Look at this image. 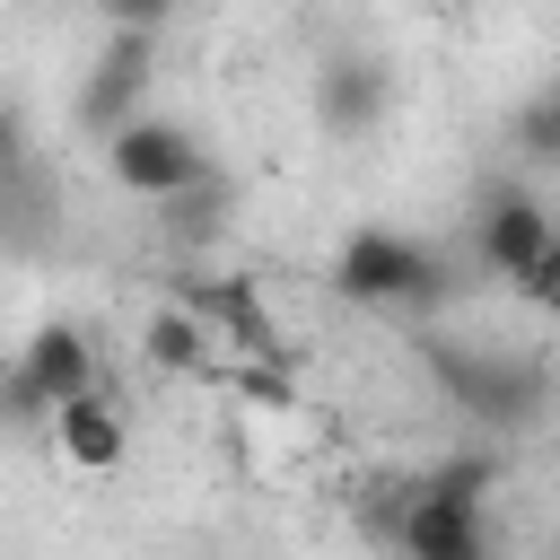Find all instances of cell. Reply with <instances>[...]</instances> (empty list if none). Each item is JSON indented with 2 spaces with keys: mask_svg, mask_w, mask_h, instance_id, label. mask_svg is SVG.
<instances>
[{
  "mask_svg": "<svg viewBox=\"0 0 560 560\" xmlns=\"http://www.w3.org/2000/svg\"><path fill=\"white\" fill-rule=\"evenodd\" d=\"M105 175H114L122 192H140V201H184L192 184H210V158H201V140H192L184 122L140 114V122H122V131L105 140Z\"/></svg>",
  "mask_w": 560,
  "mask_h": 560,
  "instance_id": "4",
  "label": "cell"
},
{
  "mask_svg": "<svg viewBox=\"0 0 560 560\" xmlns=\"http://www.w3.org/2000/svg\"><path fill=\"white\" fill-rule=\"evenodd\" d=\"M149 79H158V35H105L96 70L79 79V122H88L96 140H114L122 122H140Z\"/></svg>",
  "mask_w": 560,
  "mask_h": 560,
  "instance_id": "6",
  "label": "cell"
},
{
  "mask_svg": "<svg viewBox=\"0 0 560 560\" xmlns=\"http://www.w3.org/2000/svg\"><path fill=\"white\" fill-rule=\"evenodd\" d=\"M158 219H166V236H184V245H210V236L228 228V184L210 175V184H192L184 201H166Z\"/></svg>",
  "mask_w": 560,
  "mask_h": 560,
  "instance_id": "12",
  "label": "cell"
},
{
  "mask_svg": "<svg viewBox=\"0 0 560 560\" xmlns=\"http://www.w3.org/2000/svg\"><path fill=\"white\" fill-rule=\"evenodd\" d=\"M315 114H324L332 131H350V140L376 131V114H385V70L359 61V52H350V61H324V70H315Z\"/></svg>",
  "mask_w": 560,
  "mask_h": 560,
  "instance_id": "11",
  "label": "cell"
},
{
  "mask_svg": "<svg viewBox=\"0 0 560 560\" xmlns=\"http://www.w3.org/2000/svg\"><path fill=\"white\" fill-rule=\"evenodd\" d=\"M52 446H61V464H70V472H114V464H122V446H131V429H122L114 394H79V402H61V411H52Z\"/></svg>",
  "mask_w": 560,
  "mask_h": 560,
  "instance_id": "9",
  "label": "cell"
},
{
  "mask_svg": "<svg viewBox=\"0 0 560 560\" xmlns=\"http://www.w3.org/2000/svg\"><path fill=\"white\" fill-rule=\"evenodd\" d=\"M96 18H105V35H158L184 0H88Z\"/></svg>",
  "mask_w": 560,
  "mask_h": 560,
  "instance_id": "14",
  "label": "cell"
},
{
  "mask_svg": "<svg viewBox=\"0 0 560 560\" xmlns=\"http://www.w3.org/2000/svg\"><path fill=\"white\" fill-rule=\"evenodd\" d=\"M402 560H490V525L464 499H438L420 481H402V525H394Z\"/></svg>",
  "mask_w": 560,
  "mask_h": 560,
  "instance_id": "8",
  "label": "cell"
},
{
  "mask_svg": "<svg viewBox=\"0 0 560 560\" xmlns=\"http://www.w3.org/2000/svg\"><path fill=\"white\" fill-rule=\"evenodd\" d=\"M166 298H175L184 315H201V324L219 332V350L262 359V368H289V332L271 324V306H262V280H254V271H175V280H166Z\"/></svg>",
  "mask_w": 560,
  "mask_h": 560,
  "instance_id": "3",
  "label": "cell"
},
{
  "mask_svg": "<svg viewBox=\"0 0 560 560\" xmlns=\"http://www.w3.org/2000/svg\"><path fill=\"white\" fill-rule=\"evenodd\" d=\"M551 96H560V79H551Z\"/></svg>",
  "mask_w": 560,
  "mask_h": 560,
  "instance_id": "16",
  "label": "cell"
},
{
  "mask_svg": "<svg viewBox=\"0 0 560 560\" xmlns=\"http://www.w3.org/2000/svg\"><path fill=\"white\" fill-rule=\"evenodd\" d=\"M420 359H429V376H438L472 420H499V429L542 420V368H534L525 350H464V341H446V332H420Z\"/></svg>",
  "mask_w": 560,
  "mask_h": 560,
  "instance_id": "1",
  "label": "cell"
},
{
  "mask_svg": "<svg viewBox=\"0 0 560 560\" xmlns=\"http://www.w3.org/2000/svg\"><path fill=\"white\" fill-rule=\"evenodd\" d=\"M79 394H96V350H88V332H79V324H44V332L18 350L9 402H18L26 420H52V411H61V402H79Z\"/></svg>",
  "mask_w": 560,
  "mask_h": 560,
  "instance_id": "5",
  "label": "cell"
},
{
  "mask_svg": "<svg viewBox=\"0 0 560 560\" xmlns=\"http://www.w3.org/2000/svg\"><path fill=\"white\" fill-rule=\"evenodd\" d=\"M516 158H534V166H560V96L542 88L525 114H516Z\"/></svg>",
  "mask_w": 560,
  "mask_h": 560,
  "instance_id": "13",
  "label": "cell"
},
{
  "mask_svg": "<svg viewBox=\"0 0 560 560\" xmlns=\"http://www.w3.org/2000/svg\"><path fill=\"white\" fill-rule=\"evenodd\" d=\"M551 236H560V219L534 201V192H490V210H481V236H472V254H481V271L490 280H534V262L551 254Z\"/></svg>",
  "mask_w": 560,
  "mask_h": 560,
  "instance_id": "7",
  "label": "cell"
},
{
  "mask_svg": "<svg viewBox=\"0 0 560 560\" xmlns=\"http://www.w3.org/2000/svg\"><path fill=\"white\" fill-rule=\"evenodd\" d=\"M332 289L350 306H429V298H446V262L394 228H350L332 254Z\"/></svg>",
  "mask_w": 560,
  "mask_h": 560,
  "instance_id": "2",
  "label": "cell"
},
{
  "mask_svg": "<svg viewBox=\"0 0 560 560\" xmlns=\"http://www.w3.org/2000/svg\"><path fill=\"white\" fill-rule=\"evenodd\" d=\"M140 359H149L158 376H210V368H219V332H210L201 315H184L175 298H158V306L140 315Z\"/></svg>",
  "mask_w": 560,
  "mask_h": 560,
  "instance_id": "10",
  "label": "cell"
},
{
  "mask_svg": "<svg viewBox=\"0 0 560 560\" xmlns=\"http://www.w3.org/2000/svg\"><path fill=\"white\" fill-rule=\"evenodd\" d=\"M516 298H534V306H542V315H560V236H551V254H542V262H534V280H525V289H516Z\"/></svg>",
  "mask_w": 560,
  "mask_h": 560,
  "instance_id": "15",
  "label": "cell"
}]
</instances>
